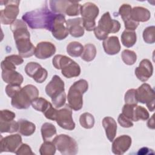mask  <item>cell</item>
Here are the masks:
<instances>
[{
    "label": "cell",
    "instance_id": "obj_1",
    "mask_svg": "<svg viewBox=\"0 0 155 155\" xmlns=\"http://www.w3.org/2000/svg\"><path fill=\"white\" fill-rule=\"evenodd\" d=\"M10 29L13 33L19 55L22 58H28L35 54V48L30 41V32L25 22L21 19H16L10 25Z\"/></svg>",
    "mask_w": 155,
    "mask_h": 155
},
{
    "label": "cell",
    "instance_id": "obj_2",
    "mask_svg": "<svg viewBox=\"0 0 155 155\" xmlns=\"http://www.w3.org/2000/svg\"><path fill=\"white\" fill-rule=\"evenodd\" d=\"M55 15L45 6L25 13L22 19L31 28H44L50 31Z\"/></svg>",
    "mask_w": 155,
    "mask_h": 155
},
{
    "label": "cell",
    "instance_id": "obj_3",
    "mask_svg": "<svg viewBox=\"0 0 155 155\" xmlns=\"http://www.w3.org/2000/svg\"><path fill=\"white\" fill-rule=\"evenodd\" d=\"M45 93L51 99L53 106L56 108L63 107L66 102L64 82L58 75H54L45 87Z\"/></svg>",
    "mask_w": 155,
    "mask_h": 155
},
{
    "label": "cell",
    "instance_id": "obj_4",
    "mask_svg": "<svg viewBox=\"0 0 155 155\" xmlns=\"http://www.w3.org/2000/svg\"><path fill=\"white\" fill-rule=\"evenodd\" d=\"M38 96L39 90L35 85H26L12 97L11 104L16 109H27L31 104V102Z\"/></svg>",
    "mask_w": 155,
    "mask_h": 155
},
{
    "label": "cell",
    "instance_id": "obj_5",
    "mask_svg": "<svg viewBox=\"0 0 155 155\" xmlns=\"http://www.w3.org/2000/svg\"><path fill=\"white\" fill-rule=\"evenodd\" d=\"M88 84L85 79H79L69 88L67 101L69 107L74 111L80 110L83 106V94L88 90Z\"/></svg>",
    "mask_w": 155,
    "mask_h": 155
},
{
    "label": "cell",
    "instance_id": "obj_6",
    "mask_svg": "<svg viewBox=\"0 0 155 155\" xmlns=\"http://www.w3.org/2000/svg\"><path fill=\"white\" fill-rule=\"evenodd\" d=\"M120 28V22L116 19L111 18L108 12H105L102 15L99 21L98 25L94 29V34L99 40H104L109 33H115L119 31Z\"/></svg>",
    "mask_w": 155,
    "mask_h": 155
},
{
    "label": "cell",
    "instance_id": "obj_7",
    "mask_svg": "<svg viewBox=\"0 0 155 155\" xmlns=\"http://www.w3.org/2000/svg\"><path fill=\"white\" fill-rule=\"evenodd\" d=\"M52 62L54 68L61 70L62 75L67 78L77 77L81 74L79 65L67 56L57 54L53 58Z\"/></svg>",
    "mask_w": 155,
    "mask_h": 155
},
{
    "label": "cell",
    "instance_id": "obj_8",
    "mask_svg": "<svg viewBox=\"0 0 155 155\" xmlns=\"http://www.w3.org/2000/svg\"><path fill=\"white\" fill-rule=\"evenodd\" d=\"M99 13L98 7L94 3L88 2L81 5L80 13L82 16L83 26L87 31L94 30L96 27L95 19Z\"/></svg>",
    "mask_w": 155,
    "mask_h": 155
},
{
    "label": "cell",
    "instance_id": "obj_9",
    "mask_svg": "<svg viewBox=\"0 0 155 155\" xmlns=\"http://www.w3.org/2000/svg\"><path fill=\"white\" fill-rule=\"evenodd\" d=\"M56 149L63 155H74L78 152L76 141L68 135L61 134L53 139Z\"/></svg>",
    "mask_w": 155,
    "mask_h": 155
},
{
    "label": "cell",
    "instance_id": "obj_10",
    "mask_svg": "<svg viewBox=\"0 0 155 155\" xmlns=\"http://www.w3.org/2000/svg\"><path fill=\"white\" fill-rule=\"evenodd\" d=\"M5 5V8L1 10L0 19L4 25L12 24L17 19L19 12V1H1Z\"/></svg>",
    "mask_w": 155,
    "mask_h": 155
},
{
    "label": "cell",
    "instance_id": "obj_11",
    "mask_svg": "<svg viewBox=\"0 0 155 155\" xmlns=\"http://www.w3.org/2000/svg\"><path fill=\"white\" fill-rule=\"evenodd\" d=\"M136 97L138 102L146 104L150 111L154 110V90L147 83L142 84L136 90Z\"/></svg>",
    "mask_w": 155,
    "mask_h": 155
},
{
    "label": "cell",
    "instance_id": "obj_12",
    "mask_svg": "<svg viewBox=\"0 0 155 155\" xmlns=\"http://www.w3.org/2000/svg\"><path fill=\"white\" fill-rule=\"evenodd\" d=\"M50 31L57 40H63L68 36L69 32L66 26L65 17L63 14L55 15Z\"/></svg>",
    "mask_w": 155,
    "mask_h": 155
},
{
    "label": "cell",
    "instance_id": "obj_13",
    "mask_svg": "<svg viewBox=\"0 0 155 155\" xmlns=\"http://www.w3.org/2000/svg\"><path fill=\"white\" fill-rule=\"evenodd\" d=\"M71 110L69 105L67 104L63 108L57 111L55 120L58 125L63 129L73 130L75 128Z\"/></svg>",
    "mask_w": 155,
    "mask_h": 155
},
{
    "label": "cell",
    "instance_id": "obj_14",
    "mask_svg": "<svg viewBox=\"0 0 155 155\" xmlns=\"http://www.w3.org/2000/svg\"><path fill=\"white\" fill-rule=\"evenodd\" d=\"M21 144L22 137L18 134L9 135L5 137L1 136L0 141V152H11L15 153Z\"/></svg>",
    "mask_w": 155,
    "mask_h": 155
},
{
    "label": "cell",
    "instance_id": "obj_15",
    "mask_svg": "<svg viewBox=\"0 0 155 155\" xmlns=\"http://www.w3.org/2000/svg\"><path fill=\"white\" fill-rule=\"evenodd\" d=\"M132 140L128 135H121L113 140L111 150L114 154H124L131 147Z\"/></svg>",
    "mask_w": 155,
    "mask_h": 155
},
{
    "label": "cell",
    "instance_id": "obj_16",
    "mask_svg": "<svg viewBox=\"0 0 155 155\" xmlns=\"http://www.w3.org/2000/svg\"><path fill=\"white\" fill-rule=\"evenodd\" d=\"M135 75L142 82H146L153 75V67L151 61L147 59H142L139 65L136 68Z\"/></svg>",
    "mask_w": 155,
    "mask_h": 155
},
{
    "label": "cell",
    "instance_id": "obj_17",
    "mask_svg": "<svg viewBox=\"0 0 155 155\" xmlns=\"http://www.w3.org/2000/svg\"><path fill=\"white\" fill-rule=\"evenodd\" d=\"M55 45L47 41H42L39 42L35 48V55L40 59H45L52 56L56 52Z\"/></svg>",
    "mask_w": 155,
    "mask_h": 155
},
{
    "label": "cell",
    "instance_id": "obj_18",
    "mask_svg": "<svg viewBox=\"0 0 155 155\" xmlns=\"http://www.w3.org/2000/svg\"><path fill=\"white\" fill-rule=\"evenodd\" d=\"M131 6L128 4H123L119 8V13L120 15L124 22L125 30H135L139 23L134 21L131 18Z\"/></svg>",
    "mask_w": 155,
    "mask_h": 155
},
{
    "label": "cell",
    "instance_id": "obj_19",
    "mask_svg": "<svg viewBox=\"0 0 155 155\" xmlns=\"http://www.w3.org/2000/svg\"><path fill=\"white\" fill-rule=\"evenodd\" d=\"M66 26L69 33L74 38H79L84 34V27L81 18L68 19L66 21Z\"/></svg>",
    "mask_w": 155,
    "mask_h": 155
},
{
    "label": "cell",
    "instance_id": "obj_20",
    "mask_svg": "<svg viewBox=\"0 0 155 155\" xmlns=\"http://www.w3.org/2000/svg\"><path fill=\"white\" fill-rule=\"evenodd\" d=\"M102 45L105 52L109 55L117 54L120 50V44L118 38L111 36L107 38L103 41Z\"/></svg>",
    "mask_w": 155,
    "mask_h": 155
},
{
    "label": "cell",
    "instance_id": "obj_21",
    "mask_svg": "<svg viewBox=\"0 0 155 155\" xmlns=\"http://www.w3.org/2000/svg\"><path fill=\"white\" fill-rule=\"evenodd\" d=\"M1 76L2 80L8 84L21 86L24 81L22 75L15 70H3Z\"/></svg>",
    "mask_w": 155,
    "mask_h": 155
},
{
    "label": "cell",
    "instance_id": "obj_22",
    "mask_svg": "<svg viewBox=\"0 0 155 155\" xmlns=\"http://www.w3.org/2000/svg\"><path fill=\"white\" fill-rule=\"evenodd\" d=\"M102 126L105 131V134L110 142H113L117 133V124L111 117H105L102 120Z\"/></svg>",
    "mask_w": 155,
    "mask_h": 155
},
{
    "label": "cell",
    "instance_id": "obj_23",
    "mask_svg": "<svg viewBox=\"0 0 155 155\" xmlns=\"http://www.w3.org/2000/svg\"><path fill=\"white\" fill-rule=\"evenodd\" d=\"M151 17L150 12L143 7H134L131 11V19L137 22H147Z\"/></svg>",
    "mask_w": 155,
    "mask_h": 155
},
{
    "label": "cell",
    "instance_id": "obj_24",
    "mask_svg": "<svg viewBox=\"0 0 155 155\" xmlns=\"http://www.w3.org/2000/svg\"><path fill=\"white\" fill-rule=\"evenodd\" d=\"M19 124L18 131L24 136L32 135L36 130V125L34 123L26 119H21L18 120Z\"/></svg>",
    "mask_w": 155,
    "mask_h": 155
},
{
    "label": "cell",
    "instance_id": "obj_25",
    "mask_svg": "<svg viewBox=\"0 0 155 155\" xmlns=\"http://www.w3.org/2000/svg\"><path fill=\"white\" fill-rule=\"evenodd\" d=\"M137 36L134 30H125L121 35V42L122 44L127 47L130 48L133 47L136 42Z\"/></svg>",
    "mask_w": 155,
    "mask_h": 155
},
{
    "label": "cell",
    "instance_id": "obj_26",
    "mask_svg": "<svg viewBox=\"0 0 155 155\" xmlns=\"http://www.w3.org/2000/svg\"><path fill=\"white\" fill-rule=\"evenodd\" d=\"M41 131L42 137L44 141L50 140L52 137L56 134V128L55 126L48 122H45L42 124Z\"/></svg>",
    "mask_w": 155,
    "mask_h": 155
},
{
    "label": "cell",
    "instance_id": "obj_27",
    "mask_svg": "<svg viewBox=\"0 0 155 155\" xmlns=\"http://www.w3.org/2000/svg\"><path fill=\"white\" fill-rule=\"evenodd\" d=\"M96 55V48L93 44H87L84 46L81 59L86 62L92 61Z\"/></svg>",
    "mask_w": 155,
    "mask_h": 155
},
{
    "label": "cell",
    "instance_id": "obj_28",
    "mask_svg": "<svg viewBox=\"0 0 155 155\" xmlns=\"http://www.w3.org/2000/svg\"><path fill=\"white\" fill-rule=\"evenodd\" d=\"M18 122L13 120H0V131L1 133H12L18 131Z\"/></svg>",
    "mask_w": 155,
    "mask_h": 155
},
{
    "label": "cell",
    "instance_id": "obj_29",
    "mask_svg": "<svg viewBox=\"0 0 155 155\" xmlns=\"http://www.w3.org/2000/svg\"><path fill=\"white\" fill-rule=\"evenodd\" d=\"M83 50L84 46L78 41L71 42L67 46V52L71 57L81 56Z\"/></svg>",
    "mask_w": 155,
    "mask_h": 155
},
{
    "label": "cell",
    "instance_id": "obj_30",
    "mask_svg": "<svg viewBox=\"0 0 155 155\" xmlns=\"http://www.w3.org/2000/svg\"><path fill=\"white\" fill-rule=\"evenodd\" d=\"M70 1H50V7L54 13H59L61 14L65 13V11L70 4Z\"/></svg>",
    "mask_w": 155,
    "mask_h": 155
},
{
    "label": "cell",
    "instance_id": "obj_31",
    "mask_svg": "<svg viewBox=\"0 0 155 155\" xmlns=\"http://www.w3.org/2000/svg\"><path fill=\"white\" fill-rule=\"evenodd\" d=\"M51 104L45 99L38 97L31 102V105L35 110L44 113Z\"/></svg>",
    "mask_w": 155,
    "mask_h": 155
},
{
    "label": "cell",
    "instance_id": "obj_32",
    "mask_svg": "<svg viewBox=\"0 0 155 155\" xmlns=\"http://www.w3.org/2000/svg\"><path fill=\"white\" fill-rule=\"evenodd\" d=\"M79 123L84 128H92L94 125V116L90 113H84L80 116Z\"/></svg>",
    "mask_w": 155,
    "mask_h": 155
},
{
    "label": "cell",
    "instance_id": "obj_33",
    "mask_svg": "<svg viewBox=\"0 0 155 155\" xmlns=\"http://www.w3.org/2000/svg\"><path fill=\"white\" fill-rule=\"evenodd\" d=\"M149 118V113L147 109L142 106L136 105L134 110L133 121L137 122L139 120H146Z\"/></svg>",
    "mask_w": 155,
    "mask_h": 155
},
{
    "label": "cell",
    "instance_id": "obj_34",
    "mask_svg": "<svg viewBox=\"0 0 155 155\" xmlns=\"http://www.w3.org/2000/svg\"><path fill=\"white\" fill-rule=\"evenodd\" d=\"M121 57L124 62L128 65H133L137 60L136 53L134 51L128 49L122 51Z\"/></svg>",
    "mask_w": 155,
    "mask_h": 155
},
{
    "label": "cell",
    "instance_id": "obj_35",
    "mask_svg": "<svg viewBox=\"0 0 155 155\" xmlns=\"http://www.w3.org/2000/svg\"><path fill=\"white\" fill-rule=\"evenodd\" d=\"M56 148L53 142L44 141L39 148L41 155H53L56 152Z\"/></svg>",
    "mask_w": 155,
    "mask_h": 155
},
{
    "label": "cell",
    "instance_id": "obj_36",
    "mask_svg": "<svg viewBox=\"0 0 155 155\" xmlns=\"http://www.w3.org/2000/svg\"><path fill=\"white\" fill-rule=\"evenodd\" d=\"M143 41L147 44H153L155 42V27L154 25L147 27L143 31Z\"/></svg>",
    "mask_w": 155,
    "mask_h": 155
},
{
    "label": "cell",
    "instance_id": "obj_37",
    "mask_svg": "<svg viewBox=\"0 0 155 155\" xmlns=\"http://www.w3.org/2000/svg\"><path fill=\"white\" fill-rule=\"evenodd\" d=\"M81 5L76 1H71L68 5L65 13L70 16H74L79 15L80 13Z\"/></svg>",
    "mask_w": 155,
    "mask_h": 155
},
{
    "label": "cell",
    "instance_id": "obj_38",
    "mask_svg": "<svg viewBox=\"0 0 155 155\" xmlns=\"http://www.w3.org/2000/svg\"><path fill=\"white\" fill-rule=\"evenodd\" d=\"M41 67V65L36 62H30L25 67V72L26 74L33 78L34 74L37 72V71Z\"/></svg>",
    "mask_w": 155,
    "mask_h": 155
},
{
    "label": "cell",
    "instance_id": "obj_39",
    "mask_svg": "<svg viewBox=\"0 0 155 155\" xmlns=\"http://www.w3.org/2000/svg\"><path fill=\"white\" fill-rule=\"evenodd\" d=\"M124 101L126 104L137 105L138 102L136 97V90L131 88L127 90L125 94Z\"/></svg>",
    "mask_w": 155,
    "mask_h": 155
},
{
    "label": "cell",
    "instance_id": "obj_40",
    "mask_svg": "<svg viewBox=\"0 0 155 155\" xmlns=\"http://www.w3.org/2000/svg\"><path fill=\"white\" fill-rule=\"evenodd\" d=\"M48 76V72L46 69L42 68V67L37 71V72L33 76V79L37 83H42L44 82Z\"/></svg>",
    "mask_w": 155,
    "mask_h": 155
},
{
    "label": "cell",
    "instance_id": "obj_41",
    "mask_svg": "<svg viewBox=\"0 0 155 155\" xmlns=\"http://www.w3.org/2000/svg\"><path fill=\"white\" fill-rule=\"evenodd\" d=\"M137 105H130V104H125L122 108V114L127 117L128 119L133 121L134 118V107Z\"/></svg>",
    "mask_w": 155,
    "mask_h": 155
},
{
    "label": "cell",
    "instance_id": "obj_42",
    "mask_svg": "<svg viewBox=\"0 0 155 155\" xmlns=\"http://www.w3.org/2000/svg\"><path fill=\"white\" fill-rule=\"evenodd\" d=\"M119 124L124 128H130L133 126V123L131 120L124 116L122 113L120 114L117 118Z\"/></svg>",
    "mask_w": 155,
    "mask_h": 155
},
{
    "label": "cell",
    "instance_id": "obj_43",
    "mask_svg": "<svg viewBox=\"0 0 155 155\" xmlns=\"http://www.w3.org/2000/svg\"><path fill=\"white\" fill-rule=\"evenodd\" d=\"M15 154L18 155L35 154V153L31 151L30 147L26 143H22L15 152Z\"/></svg>",
    "mask_w": 155,
    "mask_h": 155
},
{
    "label": "cell",
    "instance_id": "obj_44",
    "mask_svg": "<svg viewBox=\"0 0 155 155\" xmlns=\"http://www.w3.org/2000/svg\"><path fill=\"white\" fill-rule=\"evenodd\" d=\"M15 117V113L8 110H2L0 112V120H13Z\"/></svg>",
    "mask_w": 155,
    "mask_h": 155
},
{
    "label": "cell",
    "instance_id": "obj_45",
    "mask_svg": "<svg viewBox=\"0 0 155 155\" xmlns=\"http://www.w3.org/2000/svg\"><path fill=\"white\" fill-rule=\"evenodd\" d=\"M21 88L19 85L8 84L5 87V93L10 97H13L14 95Z\"/></svg>",
    "mask_w": 155,
    "mask_h": 155
},
{
    "label": "cell",
    "instance_id": "obj_46",
    "mask_svg": "<svg viewBox=\"0 0 155 155\" xmlns=\"http://www.w3.org/2000/svg\"><path fill=\"white\" fill-rule=\"evenodd\" d=\"M57 111L58 110L53 107L52 104H51L48 109L44 113V114L47 119L51 120H55Z\"/></svg>",
    "mask_w": 155,
    "mask_h": 155
},
{
    "label": "cell",
    "instance_id": "obj_47",
    "mask_svg": "<svg viewBox=\"0 0 155 155\" xmlns=\"http://www.w3.org/2000/svg\"><path fill=\"white\" fill-rule=\"evenodd\" d=\"M5 59H7L8 61H9L10 62L13 63L16 66L22 64L24 62L21 56L17 55V54H12V55L8 56L5 57Z\"/></svg>",
    "mask_w": 155,
    "mask_h": 155
},
{
    "label": "cell",
    "instance_id": "obj_48",
    "mask_svg": "<svg viewBox=\"0 0 155 155\" xmlns=\"http://www.w3.org/2000/svg\"><path fill=\"white\" fill-rule=\"evenodd\" d=\"M147 126L149 128L151 129H154V115L152 116L151 118H150L148 122H147Z\"/></svg>",
    "mask_w": 155,
    "mask_h": 155
}]
</instances>
